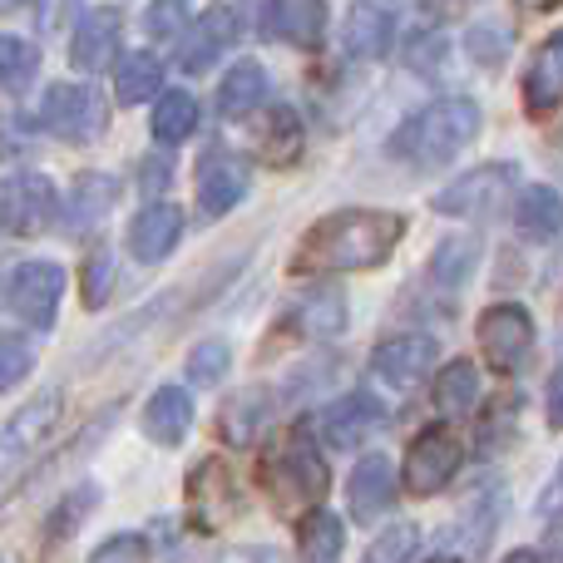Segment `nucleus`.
<instances>
[{"instance_id": "obj_19", "label": "nucleus", "mask_w": 563, "mask_h": 563, "mask_svg": "<svg viewBox=\"0 0 563 563\" xmlns=\"http://www.w3.org/2000/svg\"><path fill=\"white\" fill-rule=\"evenodd\" d=\"M390 499H396V470H390L386 455H366L351 470V485H346L351 519L371 525V519H380V509H390Z\"/></svg>"}, {"instance_id": "obj_22", "label": "nucleus", "mask_w": 563, "mask_h": 563, "mask_svg": "<svg viewBox=\"0 0 563 563\" xmlns=\"http://www.w3.org/2000/svg\"><path fill=\"white\" fill-rule=\"evenodd\" d=\"M525 104H529V114H549V109L563 104V30H554L539 45L534 65L525 75Z\"/></svg>"}, {"instance_id": "obj_27", "label": "nucleus", "mask_w": 563, "mask_h": 563, "mask_svg": "<svg viewBox=\"0 0 563 563\" xmlns=\"http://www.w3.org/2000/svg\"><path fill=\"white\" fill-rule=\"evenodd\" d=\"M253 139H257V148H263V158L267 164H297V154H301V119L291 114L287 104H273L263 119H257V129H253Z\"/></svg>"}, {"instance_id": "obj_21", "label": "nucleus", "mask_w": 563, "mask_h": 563, "mask_svg": "<svg viewBox=\"0 0 563 563\" xmlns=\"http://www.w3.org/2000/svg\"><path fill=\"white\" fill-rule=\"evenodd\" d=\"M194 430V396L184 386H158L144 406V435L154 445H178Z\"/></svg>"}, {"instance_id": "obj_37", "label": "nucleus", "mask_w": 563, "mask_h": 563, "mask_svg": "<svg viewBox=\"0 0 563 563\" xmlns=\"http://www.w3.org/2000/svg\"><path fill=\"white\" fill-rule=\"evenodd\" d=\"M228 366H233L228 341H198V346L188 351V380H194V386H218V380L228 376Z\"/></svg>"}, {"instance_id": "obj_14", "label": "nucleus", "mask_w": 563, "mask_h": 563, "mask_svg": "<svg viewBox=\"0 0 563 563\" xmlns=\"http://www.w3.org/2000/svg\"><path fill=\"white\" fill-rule=\"evenodd\" d=\"M119 35H124V15L114 5L89 10L75 25V35H69V59L79 69H109L119 55Z\"/></svg>"}, {"instance_id": "obj_32", "label": "nucleus", "mask_w": 563, "mask_h": 563, "mask_svg": "<svg viewBox=\"0 0 563 563\" xmlns=\"http://www.w3.org/2000/svg\"><path fill=\"white\" fill-rule=\"evenodd\" d=\"M297 554L301 563H341V519L327 509L307 515L297 529Z\"/></svg>"}, {"instance_id": "obj_24", "label": "nucleus", "mask_w": 563, "mask_h": 563, "mask_svg": "<svg viewBox=\"0 0 563 563\" xmlns=\"http://www.w3.org/2000/svg\"><path fill=\"white\" fill-rule=\"evenodd\" d=\"M257 104H267V69L257 65V59L228 65L223 85H218V109H223L228 119H243V114H253Z\"/></svg>"}, {"instance_id": "obj_49", "label": "nucleus", "mask_w": 563, "mask_h": 563, "mask_svg": "<svg viewBox=\"0 0 563 563\" xmlns=\"http://www.w3.org/2000/svg\"><path fill=\"white\" fill-rule=\"evenodd\" d=\"M430 563H460L455 554H435V559H430Z\"/></svg>"}, {"instance_id": "obj_33", "label": "nucleus", "mask_w": 563, "mask_h": 563, "mask_svg": "<svg viewBox=\"0 0 563 563\" xmlns=\"http://www.w3.org/2000/svg\"><path fill=\"white\" fill-rule=\"evenodd\" d=\"M390 45V20L376 5H356L346 15V49L351 55H386Z\"/></svg>"}, {"instance_id": "obj_12", "label": "nucleus", "mask_w": 563, "mask_h": 563, "mask_svg": "<svg viewBox=\"0 0 563 563\" xmlns=\"http://www.w3.org/2000/svg\"><path fill=\"white\" fill-rule=\"evenodd\" d=\"M188 505H194L198 529H223L238 515V479L223 460H203L188 475Z\"/></svg>"}, {"instance_id": "obj_11", "label": "nucleus", "mask_w": 563, "mask_h": 563, "mask_svg": "<svg viewBox=\"0 0 563 563\" xmlns=\"http://www.w3.org/2000/svg\"><path fill=\"white\" fill-rule=\"evenodd\" d=\"M198 203H203V213H233L238 203L247 198V184H253V168H247L243 154H208L203 164H198Z\"/></svg>"}, {"instance_id": "obj_9", "label": "nucleus", "mask_w": 563, "mask_h": 563, "mask_svg": "<svg viewBox=\"0 0 563 563\" xmlns=\"http://www.w3.org/2000/svg\"><path fill=\"white\" fill-rule=\"evenodd\" d=\"M430 366H435V341L430 336H390L371 351V376H376V386L396 390V396L416 390L420 380L430 376Z\"/></svg>"}, {"instance_id": "obj_23", "label": "nucleus", "mask_w": 563, "mask_h": 563, "mask_svg": "<svg viewBox=\"0 0 563 563\" xmlns=\"http://www.w3.org/2000/svg\"><path fill=\"white\" fill-rule=\"evenodd\" d=\"M515 228L519 238H529V243H549V238L563 233V194L549 184H534L519 194L515 203Z\"/></svg>"}, {"instance_id": "obj_44", "label": "nucleus", "mask_w": 563, "mask_h": 563, "mask_svg": "<svg viewBox=\"0 0 563 563\" xmlns=\"http://www.w3.org/2000/svg\"><path fill=\"white\" fill-rule=\"evenodd\" d=\"M168 174H174V164H168V158H154V154H148L144 164H139V178H144L139 188H144V194L154 198L158 188H168Z\"/></svg>"}, {"instance_id": "obj_41", "label": "nucleus", "mask_w": 563, "mask_h": 563, "mask_svg": "<svg viewBox=\"0 0 563 563\" xmlns=\"http://www.w3.org/2000/svg\"><path fill=\"white\" fill-rule=\"evenodd\" d=\"M89 563H148V544L139 534H114L89 554Z\"/></svg>"}, {"instance_id": "obj_47", "label": "nucleus", "mask_w": 563, "mask_h": 563, "mask_svg": "<svg viewBox=\"0 0 563 563\" xmlns=\"http://www.w3.org/2000/svg\"><path fill=\"white\" fill-rule=\"evenodd\" d=\"M539 509H544L549 519L563 515V465H559V475L549 479V489H544V499H539Z\"/></svg>"}, {"instance_id": "obj_45", "label": "nucleus", "mask_w": 563, "mask_h": 563, "mask_svg": "<svg viewBox=\"0 0 563 563\" xmlns=\"http://www.w3.org/2000/svg\"><path fill=\"white\" fill-rule=\"evenodd\" d=\"M218 563H282V554L267 544H243V549H228Z\"/></svg>"}, {"instance_id": "obj_31", "label": "nucleus", "mask_w": 563, "mask_h": 563, "mask_svg": "<svg viewBox=\"0 0 563 563\" xmlns=\"http://www.w3.org/2000/svg\"><path fill=\"white\" fill-rule=\"evenodd\" d=\"M194 129H198V99L194 95H184V89L158 95L154 119H148V134H154L158 144H184Z\"/></svg>"}, {"instance_id": "obj_26", "label": "nucleus", "mask_w": 563, "mask_h": 563, "mask_svg": "<svg viewBox=\"0 0 563 563\" xmlns=\"http://www.w3.org/2000/svg\"><path fill=\"white\" fill-rule=\"evenodd\" d=\"M291 321H297L301 336L311 341H331L346 331V297H341L336 287H317L311 297L297 301V311H291Z\"/></svg>"}, {"instance_id": "obj_29", "label": "nucleus", "mask_w": 563, "mask_h": 563, "mask_svg": "<svg viewBox=\"0 0 563 563\" xmlns=\"http://www.w3.org/2000/svg\"><path fill=\"white\" fill-rule=\"evenodd\" d=\"M158 85H164V65H158V55L134 49V55H124L114 65V99L119 104H144V99L158 95Z\"/></svg>"}, {"instance_id": "obj_17", "label": "nucleus", "mask_w": 563, "mask_h": 563, "mask_svg": "<svg viewBox=\"0 0 563 563\" xmlns=\"http://www.w3.org/2000/svg\"><path fill=\"white\" fill-rule=\"evenodd\" d=\"M380 420H386V410H380L366 390H351V396L331 400V406L321 410V435H327L331 450H356Z\"/></svg>"}, {"instance_id": "obj_1", "label": "nucleus", "mask_w": 563, "mask_h": 563, "mask_svg": "<svg viewBox=\"0 0 563 563\" xmlns=\"http://www.w3.org/2000/svg\"><path fill=\"white\" fill-rule=\"evenodd\" d=\"M406 218L400 213H380V208H341L327 213L321 223H311L301 233L291 267L297 273H366L380 267L396 253Z\"/></svg>"}, {"instance_id": "obj_34", "label": "nucleus", "mask_w": 563, "mask_h": 563, "mask_svg": "<svg viewBox=\"0 0 563 563\" xmlns=\"http://www.w3.org/2000/svg\"><path fill=\"white\" fill-rule=\"evenodd\" d=\"M114 277H119V267H114V253H89L85 257V273H79V297H85V307L89 311H99L109 297H114Z\"/></svg>"}, {"instance_id": "obj_18", "label": "nucleus", "mask_w": 563, "mask_h": 563, "mask_svg": "<svg viewBox=\"0 0 563 563\" xmlns=\"http://www.w3.org/2000/svg\"><path fill=\"white\" fill-rule=\"evenodd\" d=\"M114 203H119V178H109V174H79L75 188H69V198H65V233L69 238L95 233V228L104 223L109 213H114Z\"/></svg>"}, {"instance_id": "obj_48", "label": "nucleus", "mask_w": 563, "mask_h": 563, "mask_svg": "<svg viewBox=\"0 0 563 563\" xmlns=\"http://www.w3.org/2000/svg\"><path fill=\"white\" fill-rule=\"evenodd\" d=\"M505 563H539V554H534V549H515Z\"/></svg>"}, {"instance_id": "obj_7", "label": "nucleus", "mask_w": 563, "mask_h": 563, "mask_svg": "<svg viewBox=\"0 0 563 563\" xmlns=\"http://www.w3.org/2000/svg\"><path fill=\"white\" fill-rule=\"evenodd\" d=\"M515 178L519 168L515 164H479L470 174H460L455 184H445L435 194V213H455V218H485V213H499L505 198L515 194Z\"/></svg>"}, {"instance_id": "obj_16", "label": "nucleus", "mask_w": 563, "mask_h": 563, "mask_svg": "<svg viewBox=\"0 0 563 563\" xmlns=\"http://www.w3.org/2000/svg\"><path fill=\"white\" fill-rule=\"evenodd\" d=\"M59 410H65L59 390H45V396H35L30 406H20L15 416L5 420V465L10 470H15L35 445H45L49 430L59 426Z\"/></svg>"}, {"instance_id": "obj_2", "label": "nucleus", "mask_w": 563, "mask_h": 563, "mask_svg": "<svg viewBox=\"0 0 563 563\" xmlns=\"http://www.w3.org/2000/svg\"><path fill=\"white\" fill-rule=\"evenodd\" d=\"M479 124H485V114H479L475 99H435L390 134V154L406 158L410 168H445L450 158H460L475 144Z\"/></svg>"}, {"instance_id": "obj_20", "label": "nucleus", "mask_w": 563, "mask_h": 563, "mask_svg": "<svg viewBox=\"0 0 563 563\" xmlns=\"http://www.w3.org/2000/svg\"><path fill=\"white\" fill-rule=\"evenodd\" d=\"M238 30L243 25H238V15L228 5L203 10V15L194 20V30H188V45H184V69L188 75H203V69L238 40Z\"/></svg>"}, {"instance_id": "obj_36", "label": "nucleus", "mask_w": 563, "mask_h": 563, "mask_svg": "<svg viewBox=\"0 0 563 563\" xmlns=\"http://www.w3.org/2000/svg\"><path fill=\"white\" fill-rule=\"evenodd\" d=\"M144 30L154 45H174L184 30H194V20H188V0H154V5L144 10Z\"/></svg>"}, {"instance_id": "obj_5", "label": "nucleus", "mask_w": 563, "mask_h": 563, "mask_svg": "<svg viewBox=\"0 0 563 563\" xmlns=\"http://www.w3.org/2000/svg\"><path fill=\"white\" fill-rule=\"evenodd\" d=\"M460 465H465V445H460L445 426H435V430H420V435L410 440L406 465H400V479H406L410 495L430 499L460 475Z\"/></svg>"}, {"instance_id": "obj_50", "label": "nucleus", "mask_w": 563, "mask_h": 563, "mask_svg": "<svg viewBox=\"0 0 563 563\" xmlns=\"http://www.w3.org/2000/svg\"><path fill=\"white\" fill-rule=\"evenodd\" d=\"M5 5H20V0H5Z\"/></svg>"}, {"instance_id": "obj_3", "label": "nucleus", "mask_w": 563, "mask_h": 563, "mask_svg": "<svg viewBox=\"0 0 563 563\" xmlns=\"http://www.w3.org/2000/svg\"><path fill=\"white\" fill-rule=\"evenodd\" d=\"M327 485H331L327 460L317 455L307 430H297V435L273 455V465H267V489H273L282 515H301V519L317 515L321 499H327Z\"/></svg>"}, {"instance_id": "obj_35", "label": "nucleus", "mask_w": 563, "mask_h": 563, "mask_svg": "<svg viewBox=\"0 0 563 563\" xmlns=\"http://www.w3.org/2000/svg\"><path fill=\"white\" fill-rule=\"evenodd\" d=\"M0 79H5V89L10 95H20V89L35 79V69H40V49L30 45V40H20V35H5V45H0Z\"/></svg>"}, {"instance_id": "obj_39", "label": "nucleus", "mask_w": 563, "mask_h": 563, "mask_svg": "<svg viewBox=\"0 0 563 563\" xmlns=\"http://www.w3.org/2000/svg\"><path fill=\"white\" fill-rule=\"evenodd\" d=\"M420 544V529L416 525H390L386 534H376V544L366 549V559L361 563H410Z\"/></svg>"}, {"instance_id": "obj_28", "label": "nucleus", "mask_w": 563, "mask_h": 563, "mask_svg": "<svg viewBox=\"0 0 563 563\" xmlns=\"http://www.w3.org/2000/svg\"><path fill=\"white\" fill-rule=\"evenodd\" d=\"M479 406V371L470 361H450L435 376V410L445 420H460Z\"/></svg>"}, {"instance_id": "obj_46", "label": "nucleus", "mask_w": 563, "mask_h": 563, "mask_svg": "<svg viewBox=\"0 0 563 563\" xmlns=\"http://www.w3.org/2000/svg\"><path fill=\"white\" fill-rule=\"evenodd\" d=\"M544 410H549V426L563 430V366L549 376V390H544Z\"/></svg>"}, {"instance_id": "obj_38", "label": "nucleus", "mask_w": 563, "mask_h": 563, "mask_svg": "<svg viewBox=\"0 0 563 563\" xmlns=\"http://www.w3.org/2000/svg\"><path fill=\"white\" fill-rule=\"evenodd\" d=\"M30 371H35V341L20 336V331H5L0 336V386H20Z\"/></svg>"}, {"instance_id": "obj_6", "label": "nucleus", "mask_w": 563, "mask_h": 563, "mask_svg": "<svg viewBox=\"0 0 563 563\" xmlns=\"http://www.w3.org/2000/svg\"><path fill=\"white\" fill-rule=\"evenodd\" d=\"M479 351H485V361L499 371V376H509V371L525 366V356L534 351V321H529V311L519 307V301H495V307L479 311Z\"/></svg>"}, {"instance_id": "obj_10", "label": "nucleus", "mask_w": 563, "mask_h": 563, "mask_svg": "<svg viewBox=\"0 0 563 563\" xmlns=\"http://www.w3.org/2000/svg\"><path fill=\"white\" fill-rule=\"evenodd\" d=\"M55 213V184L45 174H10L5 188H0V218H5V233L10 238H30L49 223Z\"/></svg>"}, {"instance_id": "obj_13", "label": "nucleus", "mask_w": 563, "mask_h": 563, "mask_svg": "<svg viewBox=\"0 0 563 563\" xmlns=\"http://www.w3.org/2000/svg\"><path fill=\"white\" fill-rule=\"evenodd\" d=\"M263 35L282 45H317L327 35V0H263Z\"/></svg>"}, {"instance_id": "obj_42", "label": "nucleus", "mask_w": 563, "mask_h": 563, "mask_svg": "<svg viewBox=\"0 0 563 563\" xmlns=\"http://www.w3.org/2000/svg\"><path fill=\"white\" fill-rule=\"evenodd\" d=\"M35 15H40V30L45 35H59L65 25H79V0H35Z\"/></svg>"}, {"instance_id": "obj_25", "label": "nucleus", "mask_w": 563, "mask_h": 563, "mask_svg": "<svg viewBox=\"0 0 563 563\" xmlns=\"http://www.w3.org/2000/svg\"><path fill=\"white\" fill-rule=\"evenodd\" d=\"M267 426H273V396L263 386L238 390L223 406V440H233V445H253Z\"/></svg>"}, {"instance_id": "obj_30", "label": "nucleus", "mask_w": 563, "mask_h": 563, "mask_svg": "<svg viewBox=\"0 0 563 563\" xmlns=\"http://www.w3.org/2000/svg\"><path fill=\"white\" fill-rule=\"evenodd\" d=\"M475 263H479V238H470V233L440 238L435 253H430V277H435L440 287H465Z\"/></svg>"}, {"instance_id": "obj_43", "label": "nucleus", "mask_w": 563, "mask_h": 563, "mask_svg": "<svg viewBox=\"0 0 563 563\" xmlns=\"http://www.w3.org/2000/svg\"><path fill=\"white\" fill-rule=\"evenodd\" d=\"M440 59H445V40L440 35H416L410 40V65L426 75V69H440Z\"/></svg>"}, {"instance_id": "obj_15", "label": "nucleus", "mask_w": 563, "mask_h": 563, "mask_svg": "<svg viewBox=\"0 0 563 563\" xmlns=\"http://www.w3.org/2000/svg\"><path fill=\"white\" fill-rule=\"evenodd\" d=\"M178 238H184V208L144 203L139 218L129 223V253H134L139 263H164V257L178 247Z\"/></svg>"}, {"instance_id": "obj_8", "label": "nucleus", "mask_w": 563, "mask_h": 563, "mask_svg": "<svg viewBox=\"0 0 563 563\" xmlns=\"http://www.w3.org/2000/svg\"><path fill=\"white\" fill-rule=\"evenodd\" d=\"M59 297H65V267L45 263V257H35V263H20L15 273H10V282H5L10 311H15L25 327H40V331L55 327Z\"/></svg>"}, {"instance_id": "obj_4", "label": "nucleus", "mask_w": 563, "mask_h": 563, "mask_svg": "<svg viewBox=\"0 0 563 563\" xmlns=\"http://www.w3.org/2000/svg\"><path fill=\"white\" fill-rule=\"evenodd\" d=\"M109 124V104L95 85H75V79H59V85L45 89V104L35 114V129L55 139H69V144H89L99 139Z\"/></svg>"}, {"instance_id": "obj_40", "label": "nucleus", "mask_w": 563, "mask_h": 563, "mask_svg": "<svg viewBox=\"0 0 563 563\" xmlns=\"http://www.w3.org/2000/svg\"><path fill=\"white\" fill-rule=\"evenodd\" d=\"M99 499V489L95 485H79L75 495H65V505H59V515L49 519V544H59V539L69 534V529H79L85 525V515H89V505Z\"/></svg>"}]
</instances>
